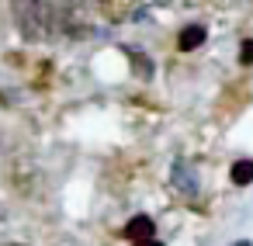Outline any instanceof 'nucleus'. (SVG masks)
Returning a JSON list of instances; mask_svg holds the SVG:
<instances>
[{"mask_svg": "<svg viewBox=\"0 0 253 246\" xmlns=\"http://www.w3.org/2000/svg\"><path fill=\"white\" fill-rule=\"evenodd\" d=\"M49 18H52V11H49L45 0H18L14 4V21H18V28L28 42H45L49 39Z\"/></svg>", "mask_w": 253, "mask_h": 246, "instance_id": "f257e3e1", "label": "nucleus"}, {"mask_svg": "<svg viewBox=\"0 0 253 246\" xmlns=\"http://www.w3.org/2000/svg\"><path fill=\"white\" fill-rule=\"evenodd\" d=\"M170 184H173V191H180L184 198H198V173H194V166H191L187 160H173V166H170Z\"/></svg>", "mask_w": 253, "mask_h": 246, "instance_id": "f03ea898", "label": "nucleus"}, {"mask_svg": "<svg viewBox=\"0 0 253 246\" xmlns=\"http://www.w3.org/2000/svg\"><path fill=\"white\" fill-rule=\"evenodd\" d=\"M153 232H156V225H153V218H149V215H132V218L125 222V229H122V236H125V239H132V243L153 239Z\"/></svg>", "mask_w": 253, "mask_h": 246, "instance_id": "7ed1b4c3", "label": "nucleus"}, {"mask_svg": "<svg viewBox=\"0 0 253 246\" xmlns=\"http://www.w3.org/2000/svg\"><path fill=\"white\" fill-rule=\"evenodd\" d=\"M201 45H205V28H201V25H184L180 35H177V49H180V52H194V49H201Z\"/></svg>", "mask_w": 253, "mask_h": 246, "instance_id": "20e7f679", "label": "nucleus"}, {"mask_svg": "<svg viewBox=\"0 0 253 246\" xmlns=\"http://www.w3.org/2000/svg\"><path fill=\"white\" fill-rule=\"evenodd\" d=\"M250 180H253V160H236L232 163V184L246 187Z\"/></svg>", "mask_w": 253, "mask_h": 246, "instance_id": "39448f33", "label": "nucleus"}, {"mask_svg": "<svg viewBox=\"0 0 253 246\" xmlns=\"http://www.w3.org/2000/svg\"><path fill=\"white\" fill-rule=\"evenodd\" d=\"M128 56H132V63H135V77L149 80V77H153V63H149V56H142V52H135V49H128Z\"/></svg>", "mask_w": 253, "mask_h": 246, "instance_id": "423d86ee", "label": "nucleus"}, {"mask_svg": "<svg viewBox=\"0 0 253 246\" xmlns=\"http://www.w3.org/2000/svg\"><path fill=\"white\" fill-rule=\"evenodd\" d=\"M239 63H243V66H253V39L243 42V49H239Z\"/></svg>", "mask_w": 253, "mask_h": 246, "instance_id": "0eeeda50", "label": "nucleus"}, {"mask_svg": "<svg viewBox=\"0 0 253 246\" xmlns=\"http://www.w3.org/2000/svg\"><path fill=\"white\" fill-rule=\"evenodd\" d=\"M135 246H160V239H142V243H135Z\"/></svg>", "mask_w": 253, "mask_h": 246, "instance_id": "6e6552de", "label": "nucleus"}, {"mask_svg": "<svg viewBox=\"0 0 253 246\" xmlns=\"http://www.w3.org/2000/svg\"><path fill=\"white\" fill-rule=\"evenodd\" d=\"M232 246H253V243H246V239H239V243H232Z\"/></svg>", "mask_w": 253, "mask_h": 246, "instance_id": "1a4fd4ad", "label": "nucleus"}, {"mask_svg": "<svg viewBox=\"0 0 253 246\" xmlns=\"http://www.w3.org/2000/svg\"><path fill=\"white\" fill-rule=\"evenodd\" d=\"M11 246H21V243H11Z\"/></svg>", "mask_w": 253, "mask_h": 246, "instance_id": "9d476101", "label": "nucleus"}]
</instances>
